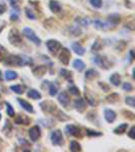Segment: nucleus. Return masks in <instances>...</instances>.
I'll use <instances>...</instances> for the list:
<instances>
[{
	"mask_svg": "<svg viewBox=\"0 0 135 152\" xmlns=\"http://www.w3.org/2000/svg\"><path fill=\"white\" fill-rule=\"evenodd\" d=\"M8 52L7 50L5 49V48L3 47V46L0 45V62L4 61V60L6 59V57L8 56Z\"/></svg>",
	"mask_w": 135,
	"mask_h": 152,
	"instance_id": "32",
	"label": "nucleus"
},
{
	"mask_svg": "<svg viewBox=\"0 0 135 152\" xmlns=\"http://www.w3.org/2000/svg\"><path fill=\"white\" fill-rule=\"evenodd\" d=\"M128 136H129L131 139H134L135 138V127H132V128L130 129L129 133H128Z\"/></svg>",
	"mask_w": 135,
	"mask_h": 152,
	"instance_id": "46",
	"label": "nucleus"
},
{
	"mask_svg": "<svg viewBox=\"0 0 135 152\" xmlns=\"http://www.w3.org/2000/svg\"><path fill=\"white\" fill-rule=\"evenodd\" d=\"M9 2H10V5L12 6L13 8H17L18 5H19L20 0H9Z\"/></svg>",
	"mask_w": 135,
	"mask_h": 152,
	"instance_id": "45",
	"label": "nucleus"
},
{
	"mask_svg": "<svg viewBox=\"0 0 135 152\" xmlns=\"http://www.w3.org/2000/svg\"><path fill=\"white\" fill-rule=\"evenodd\" d=\"M85 133H86V135H88V136H91V137H97V136H102V133H100V132H97V131H91V130H86L85 131Z\"/></svg>",
	"mask_w": 135,
	"mask_h": 152,
	"instance_id": "43",
	"label": "nucleus"
},
{
	"mask_svg": "<svg viewBox=\"0 0 135 152\" xmlns=\"http://www.w3.org/2000/svg\"><path fill=\"white\" fill-rule=\"evenodd\" d=\"M93 61V63H96L97 65H99L102 68H105V69H108L110 66V64H109V62L107 61V59H105L103 56H99V55L96 56Z\"/></svg>",
	"mask_w": 135,
	"mask_h": 152,
	"instance_id": "10",
	"label": "nucleus"
},
{
	"mask_svg": "<svg viewBox=\"0 0 135 152\" xmlns=\"http://www.w3.org/2000/svg\"><path fill=\"white\" fill-rule=\"evenodd\" d=\"M46 72H47V66H45V65L37 66V67L33 69L34 75L38 76V77H42V76H44Z\"/></svg>",
	"mask_w": 135,
	"mask_h": 152,
	"instance_id": "16",
	"label": "nucleus"
},
{
	"mask_svg": "<svg viewBox=\"0 0 135 152\" xmlns=\"http://www.w3.org/2000/svg\"><path fill=\"white\" fill-rule=\"evenodd\" d=\"M53 115H54V117L56 119H58L59 121H67V120H69V117H67L65 114L62 112V110H58V109H56L54 110V113H53Z\"/></svg>",
	"mask_w": 135,
	"mask_h": 152,
	"instance_id": "19",
	"label": "nucleus"
},
{
	"mask_svg": "<svg viewBox=\"0 0 135 152\" xmlns=\"http://www.w3.org/2000/svg\"><path fill=\"white\" fill-rule=\"evenodd\" d=\"M100 49H101V44L97 41V42H96L93 45V47H91V50H93V51H99Z\"/></svg>",
	"mask_w": 135,
	"mask_h": 152,
	"instance_id": "47",
	"label": "nucleus"
},
{
	"mask_svg": "<svg viewBox=\"0 0 135 152\" xmlns=\"http://www.w3.org/2000/svg\"><path fill=\"white\" fill-rule=\"evenodd\" d=\"M51 142L55 146H62L64 140L62 132L60 130H55L51 133Z\"/></svg>",
	"mask_w": 135,
	"mask_h": 152,
	"instance_id": "4",
	"label": "nucleus"
},
{
	"mask_svg": "<svg viewBox=\"0 0 135 152\" xmlns=\"http://www.w3.org/2000/svg\"><path fill=\"white\" fill-rule=\"evenodd\" d=\"M65 131L70 136H74V137H81L82 136L80 128L74 125H67L65 127Z\"/></svg>",
	"mask_w": 135,
	"mask_h": 152,
	"instance_id": "8",
	"label": "nucleus"
},
{
	"mask_svg": "<svg viewBox=\"0 0 135 152\" xmlns=\"http://www.w3.org/2000/svg\"><path fill=\"white\" fill-rule=\"evenodd\" d=\"M29 136L32 141H37L41 137V129L39 126H34L29 130Z\"/></svg>",
	"mask_w": 135,
	"mask_h": 152,
	"instance_id": "9",
	"label": "nucleus"
},
{
	"mask_svg": "<svg viewBox=\"0 0 135 152\" xmlns=\"http://www.w3.org/2000/svg\"><path fill=\"white\" fill-rule=\"evenodd\" d=\"M17 78V73L15 71H12V70H7L5 72V79L10 81V80H14Z\"/></svg>",
	"mask_w": 135,
	"mask_h": 152,
	"instance_id": "30",
	"label": "nucleus"
},
{
	"mask_svg": "<svg viewBox=\"0 0 135 152\" xmlns=\"http://www.w3.org/2000/svg\"><path fill=\"white\" fill-rule=\"evenodd\" d=\"M6 112H7V115L9 117H14V110H13V108L11 107V105L9 103H6Z\"/></svg>",
	"mask_w": 135,
	"mask_h": 152,
	"instance_id": "38",
	"label": "nucleus"
},
{
	"mask_svg": "<svg viewBox=\"0 0 135 152\" xmlns=\"http://www.w3.org/2000/svg\"><path fill=\"white\" fill-rule=\"evenodd\" d=\"M31 123V119L24 114H19L15 118V124L17 125H29Z\"/></svg>",
	"mask_w": 135,
	"mask_h": 152,
	"instance_id": "12",
	"label": "nucleus"
},
{
	"mask_svg": "<svg viewBox=\"0 0 135 152\" xmlns=\"http://www.w3.org/2000/svg\"><path fill=\"white\" fill-rule=\"evenodd\" d=\"M17 101L24 110H27V112H29V113H34L33 105H32L29 103H27V100H22V98H17Z\"/></svg>",
	"mask_w": 135,
	"mask_h": 152,
	"instance_id": "17",
	"label": "nucleus"
},
{
	"mask_svg": "<svg viewBox=\"0 0 135 152\" xmlns=\"http://www.w3.org/2000/svg\"><path fill=\"white\" fill-rule=\"evenodd\" d=\"M40 107L42 108V110L45 113H48V114H53L54 110L57 109L56 105L52 101H49V100H46V101H43V103H40Z\"/></svg>",
	"mask_w": 135,
	"mask_h": 152,
	"instance_id": "6",
	"label": "nucleus"
},
{
	"mask_svg": "<svg viewBox=\"0 0 135 152\" xmlns=\"http://www.w3.org/2000/svg\"><path fill=\"white\" fill-rule=\"evenodd\" d=\"M17 18H18L17 13H13V14H11V16H10V19L11 20H17Z\"/></svg>",
	"mask_w": 135,
	"mask_h": 152,
	"instance_id": "51",
	"label": "nucleus"
},
{
	"mask_svg": "<svg viewBox=\"0 0 135 152\" xmlns=\"http://www.w3.org/2000/svg\"><path fill=\"white\" fill-rule=\"evenodd\" d=\"M5 125L3 127V132L5 133L6 135L9 136L10 135V132H11V129H12V127H11V124L9 123V121H6L5 122Z\"/></svg>",
	"mask_w": 135,
	"mask_h": 152,
	"instance_id": "35",
	"label": "nucleus"
},
{
	"mask_svg": "<svg viewBox=\"0 0 135 152\" xmlns=\"http://www.w3.org/2000/svg\"><path fill=\"white\" fill-rule=\"evenodd\" d=\"M127 128H128V124H126V123H124V124H121V125H119L117 128L115 129V130H114V133H115V134H117V135H119V134H124L125 132H126V130H127Z\"/></svg>",
	"mask_w": 135,
	"mask_h": 152,
	"instance_id": "27",
	"label": "nucleus"
},
{
	"mask_svg": "<svg viewBox=\"0 0 135 152\" xmlns=\"http://www.w3.org/2000/svg\"><path fill=\"white\" fill-rule=\"evenodd\" d=\"M26 14H27V16L29 18V19H36V15L34 14V12L32 11V9H29V7H27L26 8Z\"/></svg>",
	"mask_w": 135,
	"mask_h": 152,
	"instance_id": "42",
	"label": "nucleus"
},
{
	"mask_svg": "<svg viewBox=\"0 0 135 152\" xmlns=\"http://www.w3.org/2000/svg\"><path fill=\"white\" fill-rule=\"evenodd\" d=\"M110 82L114 85V86H119L121 83V76L118 73H114L110 76Z\"/></svg>",
	"mask_w": 135,
	"mask_h": 152,
	"instance_id": "21",
	"label": "nucleus"
},
{
	"mask_svg": "<svg viewBox=\"0 0 135 152\" xmlns=\"http://www.w3.org/2000/svg\"><path fill=\"white\" fill-rule=\"evenodd\" d=\"M70 58H71V53L70 51L67 49V48H61V52L60 55H59V59L62 62L64 65H68L70 61Z\"/></svg>",
	"mask_w": 135,
	"mask_h": 152,
	"instance_id": "7",
	"label": "nucleus"
},
{
	"mask_svg": "<svg viewBox=\"0 0 135 152\" xmlns=\"http://www.w3.org/2000/svg\"><path fill=\"white\" fill-rule=\"evenodd\" d=\"M98 75H99V73H98L95 69H90V70H88L85 72L86 79H93V78H96Z\"/></svg>",
	"mask_w": 135,
	"mask_h": 152,
	"instance_id": "31",
	"label": "nucleus"
},
{
	"mask_svg": "<svg viewBox=\"0 0 135 152\" xmlns=\"http://www.w3.org/2000/svg\"><path fill=\"white\" fill-rule=\"evenodd\" d=\"M93 25H95L96 29H101V31H106V29H109L110 24H106V22H101V20L97 19L93 22Z\"/></svg>",
	"mask_w": 135,
	"mask_h": 152,
	"instance_id": "20",
	"label": "nucleus"
},
{
	"mask_svg": "<svg viewBox=\"0 0 135 152\" xmlns=\"http://www.w3.org/2000/svg\"><path fill=\"white\" fill-rule=\"evenodd\" d=\"M123 89H124L125 91H131L132 89H133V86H132L131 83H129V82H125V83H123Z\"/></svg>",
	"mask_w": 135,
	"mask_h": 152,
	"instance_id": "44",
	"label": "nucleus"
},
{
	"mask_svg": "<svg viewBox=\"0 0 135 152\" xmlns=\"http://www.w3.org/2000/svg\"><path fill=\"white\" fill-rule=\"evenodd\" d=\"M85 96H86V100H88V103H90V105H97V100H95V98H93V96H91V95H90V94L88 93H86L85 92Z\"/></svg>",
	"mask_w": 135,
	"mask_h": 152,
	"instance_id": "39",
	"label": "nucleus"
},
{
	"mask_svg": "<svg viewBox=\"0 0 135 152\" xmlns=\"http://www.w3.org/2000/svg\"><path fill=\"white\" fill-rule=\"evenodd\" d=\"M125 103H126L128 105H130V107H134L135 105V98H133V96H127V98H125Z\"/></svg>",
	"mask_w": 135,
	"mask_h": 152,
	"instance_id": "41",
	"label": "nucleus"
},
{
	"mask_svg": "<svg viewBox=\"0 0 135 152\" xmlns=\"http://www.w3.org/2000/svg\"><path fill=\"white\" fill-rule=\"evenodd\" d=\"M69 149H70V151H72V152L81 151V145L79 144L77 141H75V140H72V141L70 142Z\"/></svg>",
	"mask_w": 135,
	"mask_h": 152,
	"instance_id": "26",
	"label": "nucleus"
},
{
	"mask_svg": "<svg viewBox=\"0 0 135 152\" xmlns=\"http://www.w3.org/2000/svg\"><path fill=\"white\" fill-rule=\"evenodd\" d=\"M5 11H6V5H5V4L0 3V15L3 14Z\"/></svg>",
	"mask_w": 135,
	"mask_h": 152,
	"instance_id": "49",
	"label": "nucleus"
},
{
	"mask_svg": "<svg viewBox=\"0 0 135 152\" xmlns=\"http://www.w3.org/2000/svg\"><path fill=\"white\" fill-rule=\"evenodd\" d=\"M46 45H47L48 50H49L53 55H57V53H58L59 51L61 50V48H62L61 43L56 40H49L47 43H46Z\"/></svg>",
	"mask_w": 135,
	"mask_h": 152,
	"instance_id": "5",
	"label": "nucleus"
},
{
	"mask_svg": "<svg viewBox=\"0 0 135 152\" xmlns=\"http://www.w3.org/2000/svg\"><path fill=\"white\" fill-rule=\"evenodd\" d=\"M59 90V84L58 82H52L50 83V86H49V94L51 96H55L57 94Z\"/></svg>",
	"mask_w": 135,
	"mask_h": 152,
	"instance_id": "23",
	"label": "nucleus"
},
{
	"mask_svg": "<svg viewBox=\"0 0 135 152\" xmlns=\"http://www.w3.org/2000/svg\"><path fill=\"white\" fill-rule=\"evenodd\" d=\"M60 75L62 76V77L65 78L66 80H68L69 82H71L72 83V72L69 70H67V69H60Z\"/></svg>",
	"mask_w": 135,
	"mask_h": 152,
	"instance_id": "22",
	"label": "nucleus"
},
{
	"mask_svg": "<svg viewBox=\"0 0 135 152\" xmlns=\"http://www.w3.org/2000/svg\"><path fill=\"white\" fill-rule=\"evenodd\" d=\"M76 22L78 24V25H80V27H88V24H90V22H88V19H86V18H81V17H78L76 19Z\"/></svg>",
	"mask_w": 135,
	"mask_h": 152,
	"instance_id": "36",
	"label": "nucleus"
},
{
	"mask_svg": "<svg viewBox=\"0 0 135 152\" xmlns=\"http://www.w3.org/2000/svg\"><path fill=\"white\" fill-rule=\"evenodd\" d=\"M104 116H105V119H106V121L108 122V123H114L116 118H117L116 113L114 112V110H110V109L105 110V115H104Z\"/></svg>",
	"mask_w": 135,
	"mask_h": 152,
	"instance_id": "13",
	"label": "nucleus"
},
{
	"mask_svg": "<svg viewBox=\"0 0 135 152\" xmlns=\"http://www.w3.org/2000/svg\"><path fill=\"white\" fill-rule=\"evenodd\" d=\"M2 80V75H1V71H0V81Z\"/></svg>",
	"mask_w": 135,
	"mask_h": 152,
	"instance_id": "53",
	"label": "nucleus"
},
{
	"mask_svg": "<svg viewBox=\"0 0 135 152\" xmlns=\"http://www.w3.org/2000/svg\"><path fill=\"white\" fill-rule=\"evenodd\" d=\"M123 114H124V115H129V116H126V117H128V118H129L130 120H134V114H133V113L128 112V110H124V112H123Z\"/></svg>",
	"mask_w": 135,
	"mask_h": 152,
	"instance_id": "48",
	"label": "nucleus"
},
{
	"mask_svg": "<svg viewBox=\"0 0 135 152\" xmlns=\"http://www.w3.org/2000/svg\"><path fill=\"white\" fill-rule=\"evenodd\" d=\"M68 90H69L70 94H72V95H79V89L75 85H70L68 87Z\"/></svg>",
	"mask_w": 135,
	"mask_h": 152,
	"instance_id": "37",
	"label": "nucleus"
},
{
	"mask_svg": "<svg viewBox=\"0 0 135 152\" xmlns=\"http://www.w3.org/2000/svg\"><path fill=\"white\" fill-rule=\"evenodd\" d=\"M8 41L10 42L11 45L13 46H19L22 43V39L20 37V34L18 33L17 29H13L9 32L8 34Z\"/></svg>",
	"mask_w": 135,
	"mask_h": 152,
	"instance_id": "2",
	"label": "nucleus"
},
{
	"mask_svg": "<svg viewBox=\"0 0 135 152\" xmlns=\"http://www.w3.org/2000/svg\"><path fill=\"white\" fill-rule=\"evenodd\" d=\"M0 120H1V114H0Z\"/></svg>",
	"mask_w": 135,
	"mask_h": 152,
	"instance_id": "54",
	"label": "nucleus"
},
{
	"mask_svg": "<svg viewBox=\"0 0 135 152\" xmlns=\"http://www.w3.org/2000/svg\"><path fill=\"white\" fill-rule=\"evenodd\" d=\"M71 49H72V51H74L75 54L79 55V56H82V55L84 54V52H85L84 48L78 43H73L71 45Z\"/></svg>",
	"mask_w": 135,
	"mask_h": 152,
	"instance_id": "18",
	"label": "nucleus"
},
{
	"mask_svg": "<svg viewBox=\"0 0 135 152\" xmlns=\"http://www.w3.org/2000/svg\"><path fill=\"white\" fill-rule=\"evenodd\" d=\"M99 84H100V86L102 87V88H104L106 91H108V90H109V87L107 86V85H105L104 82H99Z\"/></svg>",
	"mask_w": 135,
	"mask_h": 152,
	"instance_id": "50",
	"label": "nucleus"
},
{
	"mask_svg": "<svg viewBox=\"0 0 135 152\" xmlns=\"http://www.w3.org/2000/svg\"><path fill=\"white\" fill-rule=\"evenodd\" d=\"M27 96H29V98H33V100H40V98H42V94L39 92L38 90H36V89H31V90L27 92Z\"/></svg>",
	"mask_w": 135,
	"mask_h": 152,
	"instance_id": "28",
	"label": "nucleus"
},
{
	"mask_svg": "<svg viewBox=\"0 0 135 152\" xmlns=\"http://www.w3.org/2000/svg\"><path fill=\"white\" fill-rule=\"evenodd\" d=\"M74 107L76 108V110H78V112H83L84 110H85V107H86V103L85 100H83V98H76L74 101Z\"/></svg>",
	"mask_w": 135,
	"mask_h": 152,
	"instance_id": "15",
	"label": "nucleus"
},
{
	"mask_svg": "<svg viewBox=\"0 0 135 152\" xmlns=\"http://www.w3.org/2000/svg\"><path fill=\"white\" fill-rule=\"evenodd\" d=\"M73 67L78 71H82L84 68H85V64H84L80 59H76L74 62H73Z\"/></svg>",
	"mask_w": 135,
	"mask_h": 152,
	"instance_id": "29",
	"label": "nucleus"
},
{
	"mask_svg": "<svg viewBox=\"0 0 135 152\" xmlns=\"http://www.w3.org/2000/svg\"><path fill=\"white\" fill-rule=\"evenodd\" d=\"M108 20H109L110 24H114V25H116V24H118L119 22H120L121 18H120V15H119V14H116V13H114V14L109 15Z\"/></svg>",
	"mask_w": 135,
	"mask_h": 152,
	"instance_id": "25",
	"label": "nucleus"
},
{
	"mask_svg": "<svg viewBox=\"0 0 135 152\" xmlns=\"http://www.w3.org/2000/svg\"><path fill=\"white\" fill-rule=\"evenodd\" d=\"M107 101L108 103H117V101L119 100V95L117 93H112V94H110V95L107 96Z\"/></svg>",
	"mask_w": 135,
	"mask_h": 152,
	"instance_id": "34",
	"label": "nucleus"
},
{
	"mask_svg": "<svg viewBox=\"0 0 135 152\" xmlns=\"http://www.w3.org/2000/svg\"><path fill=\"white\" fill-rule=\"evenodd\" d=\"M22 34H24L26 38L29 39V41H32L34 44H36V45H38V46L41 45V39L39 38V37L35 34V32H34L32 29H29V27H26V29H24V31H22Z\"/></svg>",
	"mask_w": 135,
	"mask_h": 152,
	"instance_id": "3",
	"label": "nucleus"
},
{
	"mask_svg": "<svg viewBox=\"0 0 135 152\" xmlns=\"http://www.w3.org/2000/svg\"><path fill=\"white\" fill-rule=\"evenodd\" d=\"M90 4L95 8H100L103 5V1L102 0H90Z\"/></svg>",
	"mask_w": 135,
	"mask_h": 152,
	"instance_id": "40",
	"label": "nucleus"
},
{
	"mask_svg": "<svg viewBox=\"0 0 135 152\" xmlns=\"http://www.w3.org/2000/svg\"><path fill=\"white\" fill-rule=\"evenodd\" d=\"M58 100L64 108H67L70 103V98L68 96V94L65 91H62L60 94L58 95Z\"/></svg>",
	"mask_w": 135,
	"mask_h": 152,
	"instance_id": "11",
	"label": "nucleus"
},
{
	"mask_svg": "<svg viewBox=\"0 0 135 152\" xmlns=\"http://www.w3.org/2000/svg\"><path fill=\"white\" fill-rule=\"evenodd\" d=\"M3 147H4V142H3V140L0 138V150L3 149Z\"/></svg>",
	"mask_w": 135,
	"mask_h": 152,
	"instance_id": "52",
	"label": "nucleus"
},
{
	"mask_svg": "<svg viewBox=\"0 0 135 152\" xmlns=\"http://www.w3.org/2000/svg\"><path fill=\"white\" fill-rule=\"evenodd\" d=\"M49 7H50V10H51L52 12H54V13H57V12H59V11L61 10V6H60V4H59V2L54 1V0L50 1Z\"/></svg>",
	"mask_w": 135,
	"mask_h": 152,
	"instance_id": "24",
	"label": "nucleus"
},
{
	"mask_svg": "<svg viewBox=\"0 0 135 152\" xmlns=\"http://www.w3.org/2000/svg\"><path fill=\"white\" fill-rule=\"evenodd\" d=\"M10 89L17 94H22V93H24V86H22V85H11Z\"/></svg>",
	"mask_w": 135,
	"mask_h": 152,
	"instance_id": "33",
	"label": "nucleus"
},
{
	"mask_svg": "<svg viewBox=\"0 0 135 152\" xmlns=\"http://www.w3.org/2000/svg\"><path fill=\"white\" fill-rule=\"evenodd\" d=\"M65 33L68 36H71V37H78L80 36L81 31L78 27H67V29H65Z\"/></svg>",
	"mask_w": 135,
	"mask_h": 152,
	"instance_id": "14",
	"label": "nucleus"
},
{
	"mask_svg": "<svg viewBox=\"0 0 135 152\" xmlns=\"http://www.w3.org/2000/svg\"><path fill=\"white\" fill-rule=\"evenodd\" d=\"M4 63L7 65H15V66H26V65H32L33 60L32 58L24 55L22 56H15V55H8L6 59L4 60Z\"/></svg>",
	"mask_w": 135,
	"mask_h": 152,
	"instance_id": "1",
	"label": "nucleus"
}]
</instances>
